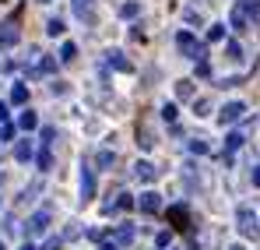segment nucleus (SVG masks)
Wrapping results in <instances>:
<instances>
[{
  "label": "nucleus",
  "mask_w": 260,
  "mask_h": 250,
  "mask_svg": "<svg viewBox=\"0 0 260 250\" xmlns=\"http://www.w3.org/2000/svg\"><path fill=\"white\" fill-rule=\"evenodd\" d=\"M88 11H91V0H74V14L78 18H88Z\"/></svg>",
  "instance_id": "26"
},
{
  "label": "nucleus",
  "mask_w": 260,
  "mask_h": 250,
  "mask_svg": "<svg viewBox=\"0 0 260 250\" xmlns=\"http://www.w3.org/2000/svg\"><path fill=\"white\" fill-rule=\"evenodd\" d=\"M176 46H179V53L190 57V60H208V46L197 42V39H193V32H186V29L176 36Z\"/></svg>",
  "instance_id": "1"
},
{
  "label": "nucleus",
  "mask_w": 260,
  "mask_h": 250,
  "mask_svg": "<svg viewBox=\"0 0 260 250\" xmlns=\"http://www.w3.org/2000/svg\"><path fill=\"white\" fill-rule=\"evenodd\" d=\"M81 198H85V201L95 198V173L88 166H81Z\"/></svg>",
  "instance_id": "8"
},
{
  "label": "nucleus",
  "mask_w": 260,
  "mask_h": 250,
  "mask_svg": "<svg viewBox=\"0 0 260 250\" xmlns=\"http://www.w3.org/2000/svg\"><path fill=\"white\" fill-rule=\"evenodd\" d=\"M243 113H246L243 102H229V106L218 113V120H221V124H236V120H243Z\"/></svg>",
  "instance_id": "7"
},
{
  "label": "nucleus",
  "mask_w": 260,
  "mask_h": 250,
  "mask_svg": "<svg viewBox=\"0 0 260 250\" xmlns=\"http://www.w3.org/2000/svg\"><path fill=\"white\" fill-rule=\"evenodd\" d=\"M190 152H193V155H208L211 148H208V141H201V137H197V141H190Z\"/></svg>",
  "instance_id": "27"
},
{
  "label": "nucleus",
  "mask_w": 260,
  "mask_h": 250,
  "mask_svg": "<svg viewBox=\"0 0 260 250\" xmlns=\"http://www.w3.org/2000/svg\"><path fill=\"white\" fill-rule=\"evenodd\" d=\"M225 39V25H211L208 29V42H221Z\"/></svg>",
  "instance_id": "24"
},
{
  "label": "nucleus",
  "mask_w": 260,
  "mask_h": 250,
  "mask_svg": "<svg viewBox=\"0 0 260 250\" xmlns=\"http://www.w3.org/2000/svg\"><path fill=\"white\" fill-rule=\"evenodd\" d=\"M134 205H137V201H134L130 194H120L116 201H109V205H106V211H109V215H113V211H130Z\"/></svg>",
  "instance_id": "14"
},
{
  "label": "nucleus",
  "mask_w": 260,
  "mask_h": 250,
  "mask_svg": "<svg viewBox=\"0 0 260 250\" xmlns=\"http://www.w3.org/2000/svg\"><path fill=\"white\" fill-rule=\"evenodd\" d=\"M39 4H49V0H39Z\"/></svg>",
  "instance_id": "40"
},
{
  "label": "nucleus",
  "mask_w": 260,
  "mask_h": 250,
  "mask_svg": "<svg viewBox=\"0 0 260 250\" xmlns=\"http://www.w3.org/2000/svg\"><path fill=\"white\" fill-rule=\"evenodd\" d=\"M14 137V124L7 120V124H0V141H11Z\"/></svg>",
  "instance_id": "28"
},
{
  "label": "nucleus",
  "mask_w": 260,
  "mask_h": 250,
  "mask_svg": "<svg viewBox=\"0 0 260 250\" xmlns=\"http://www.w3.org/2000/svg\"><path fill=\"white\" fill-rule=\"evenodd\" d=\"M36 166L43 169V173H49V169H53V145H43V148L36 152Z\"/></svg>",
  "instance_id": "12"
},
{
  "label": "nucleus",
  "mask_w": 260,
  "mask_h": 250,
  "mask_svg": "<svg viewBox=\"0 0 260 250\" xmlns=\"http://www.w3.org/2000/svg\"><path fill=\"white\" fill-rule=\"evenodd\" d=\"M236 226H239V233H243L246 240H257V236H260V222H257V211L250 208V205H243V208L236 211Z\"/></svg>",
  "instance_id": "2"
},
{
  "label": "nucleus",
  "mask_w": 260,
  "mask_h": 250,
  "mask_svg": "<svg viewBox=\"0 0 260 250\" xmlns=\"http://www.w3.org/2000/svg\"><path fill=\"white\" fill-rule=\"evenodd\" d=\"M46 229H49V211H36V215H32V218H28V226H25V236H28V240H32V236H43Z\"/></svg>",
  "instance_id": "3"
},
{
  "label": "nucleus",
  "mask_w": 260,
  "mask_h": 250,
  "mask_svg": "<svg viewBox=\"0 0 260 250\" xmlns=\"http://www.w3.org/2000/svg\"><path fill=\"white\" fill-rule=\"evenodd\" d=\"M74 57H78V46H74V42H63V49H60V60H63V64H71Z\"/></svg>",
  "instance_id": "23"
},
{
  "label": "nucleus",
  "mask_w": 260,
  "mask_h": 250,
  "mask_svg": "<svg viewBox=\"0 0 260 250\" xmlns=\"http://www.w3.org/2000/svg\"><path fill=\"white\" fill-rule=\"evenodd\" d=\"M18 127H21V130H36V127H39V117H36L32 109H25V113L18 117Z\"/></svg>",
  "instance_id": "16"
},
{
  "label": "nucleus",
  "mask_w": 260,
  "mask_h": 250,
  "mask_svg": "<svg viewBox=\"0 0 260 250\" xmlns=\"http://www.w3.org/2000/svg\"><path fill=\"white\" fill-rule=\"evenodd\" d=\"M106 64H109V67H116V71H130V64L123 60V53H120V49H109V53H106Z\"/></svg>",
  "instance_id": "15"
},
{
  "label": "nucleus",
  "mask_w": 260,
  "mask_h": 250,
  "mask_svg": "<svg viewBox=\"0 0 260 250\" xmlns=\"http://www.w3.org/2000/svg\"><path fill=\"white\" fill-rule=\"evenodd\" d=\"M225 49H229V57H232V60H239V57H243V49H239V42H236V39L229 42V46H225Z\"/></svg>",
  "instance_id": "32"
},
{
  "label": "nucleus",
  "mask_w": 260,
  "mask_h": 250,
  "mask_svg": "<svg viewBox=\"0 0 260 250\" xmlns=\"http://www.w3.org/2000/svg\"><path fill=\"white\" fill-rule=\"evenodd\" d=\"M53 137H56V127H43V141L39 145H53Z\"/></svg>",
  "instance_id": "30"
},
{
  "label": "nucleus",
  "mask_w": 260,
  "mask_h": 250,
  "mask_svg": "<svg viewBox=\"0 0 260 250\" xmlns=\"http://www.w3.org/2000/svg\"><path fill=\"white\" fill-rule=\"evenodd\" d=\"M21 250H36V247H32V240H25V243H21Z\"/></svg>",
  "instance_id": "38"
},
{
  "label": "nucleus",
  "mask_w": 260,
  "mask_h": 250,
  "mask_svg": "<svg viewBox=\"0 0 260 250\" xmlns=\"http://www.w3.org/2000/svg\"><path fill=\"white\" fill-rule=\"evenodd\" d=\"M169 222H173L176 229H190V211L183 208V205H176V208H169Z\"/></svg>",
  "instance_id": "10"
},
{
  "label": "nucleus",
  "mask_w": 260,
  "mask_h": 250,
  "mask_svg": "<svg viewBox=\"0 0 260 250\" xmlns=\"http://www.w3.org/2000/svg\"><path fill=\"white\" fill-rule=\"evenodd\" d=\"M11 102H14V106H25V102H28V88H25V85H14V88H11Z\"/></svg>",
  "instance_id": "18"
},
{
  "label": "nucleus",
  "mask_w": 260,
  "mask_h": 250,
  "mask_svg": "<svg viewBox=\"0 0 260 250\" xmlns=\"http://www.w3.org/2000/svg\"><path fill=\"white\" fill-rule=\"evenodd\" d=\"M95 162H99V169H109L113 162H116V152H109V148H102V152L95 155Z\"/></svg>",
  "instance_id": "19"
},
{
  "label": "nucleus",
  "mask_w": 260,
  "mask_h": 250,
  "mask_svg": "<svg viewBox=\"0 0 260 250\" xmlns=\"http://www.w3.org/2000/svg\"><path fill=\"white\" fill-rule=\"evenodd\" d=\"M137 14H141V4H137V0H127V4H123V7H120V18H137Z\"/></svg>",
  "instance_id": "20"
},
{
  "label": "nucleus",
  "mask_w": 260,
  "mask_h": 250,
  "mask_svg": "<svg viewBox=\"0 0 260 250\" xmlns=\"http://www.w3.org/2000/svg\"><path fill=\"white\" fill-rule=\"evenodd\" d=\"M169 240H173V236H169V233H166V229H162V233H158V236H155V243H158V247H169Z\"/></svg>",
  "instance_id": "34"
},
{
  "label": "nucleus",
  "mask_w": 260,
  "mask_h": 250,
  "mask_svg": "<svg viewBox=\"0 0 260 250\" xmlns=\"http://www.w3.org/2000/svg\"><path fill=\"white\" fill-rule=\"evenodd\" d=\"M134 236H137V226H130V222H123V226H116V233H113V243L123 250L134 243Z\"/></svg>",
  "instance_id": "6"
},
{
  "label": "nucleus",
  "mask_w": 260,
  "mask_h": 250,
  "mask_svg": "<svg viewBox=\"0 0 260 250\" xmlns=\"http://www.w3.org/2000/svg\"><path fill=\"white\" fill-rule=\"evenodd\" d=\"M162 120L173 124V120H176V106H162Z\"/></svg>",
  "instance_id": "33"
},
{
  "label": "nucleus",
  "mask_w": 260,
  "mask_h": 250,
  "mask_svg": "<svg viewBox=\"0 0 260 250\" xmlns=\"http://www.w3.org/2000/svg\"><path fill=\"white\" fill-rule=\"evenodd\" d=\"M229 250H243V247H239V243H236V247H229Z\"/></svg>",
  "instance_id": "39"
},
{
  "label": "nucleus",
  "mask_w": 260,
  "mask_h": 250,
  "mask_svg": "<svg viewBox=\"0 0 260 250\" xmlns=\"http://www.w3.org/2000/svg\"><path fill=\"white\" fill-rule=\"evenodd\" d=\"M197 74H201V78H211V64H208V60H197Z\"/></svg>",
  "instance_id": "31"
},
{
  "label": "nucleus",
  "mask_w": 260,
  "mask_h": 250,
  "mask_svg": "<svg viewBox=\"0 0 260 250\" xmlns=\"http://www.w3.org/2000/svg\"><path fill=\"white\" fill-rule=\"evenodd\" d=\"M0 250H4V243H0Z\"/></svg>",
  "instance_id": "41"
},
{
  "label": "nucleus",
  "mask_w": 260,
  "mask_h": 250,
  "mask_svg": "<svg viewBox=\"0 0 260 250\" xmlns=\"http://www.w3.org/2000/svg\"><path fill=\"white\" fill-rule=\"evenodd\" d=\"M137 208L144 211V215H155V211H162V198H158L155 190H144V194L137 198Z\"/></svg>",
  "instance_id": "5"
},
{
  "label": "nucleus",
  "mask_w": 260,
  "mask_h": 250,
  "mask_svg": "<svg viewBox=\"0 0 260 250\" xmlns=\"http://www.w3.org/2000/svg\"><path fill=\"white\" fill-rule=\"evenodd\" d=\"M53 71H56V60H53V57H43V60H39V67H36L32 74H53Z\"/></svg>",
  "instance_id": "22"
},
{
  "label": "nucleus",
  "mask_w": 260,
  "mask_h": 250,
  "mask_svg": "<svg viewBox=\"0 0 260 250\" xmlns=\"http://www.w3.org/2000/svg\"><path fill=\"white\" fill-rule=\"evenodd\" d=\"M11 120V109H7V102H0V124H7Z\"/></svg>",
  "instance_id": "35"
},
{
  "label": "nucleus",
  "mask_w": 260,
  "mask_h": 250,
  "mask_svg": "<svg viewBox=\"0 0 260 250\" xmlns=\"http://www.w3.org/2000/svg\"><path fill=\"white\" fill-rule=\"evenodd\" d=\"M243 11L250 21H260V0H243Z\"/></svg>",
  "instance_id": "21"
},
{
  "label": "nucleus",
  "mask_w": 260,
  "mask_h": 250,
  "mask_svg": "<svg viewBox=\"0 0 260 250\" xmlns=\"http://www.w3.org/2000/svg\"><path fill=\"white\" fill-rule=\"evenodd\" d=\"M134 176H137V180H144V183H151V180L158 176V169L151 166L148 159H141V162H134Z\"/></svg>",
  "instance_id": "9"
},
{
  "label": "nucleus",
  "mask_w": 260,
  "mask_h": 250,
  "mask_svg": "<svg viewBox=\"0 0 260 250\" xmlns=\"http://www.w3.org/2000/svg\"><path fill=\"white\" fill-rule=\"evenodd\" d=\"M229 25H232L236 32H243V29L250 25V18H246V11H243V4H236V7H232V18H229Z\"/></svg>",
  "instance_id": "13"
},
{
  "label": "nucleus",
  "mask_w": 260,
  "mask_h": 250,
  "mask_svg": "<svg viewBox=\"0 0 260 250\" xmlns=\"http://www.w3.org/2000/svg\"><path fill=\"white\" fill-rule=\"evenodd\" d=\"M176 95H179V99H190V95H193V81H179L176 85Z\"/></svg>",
  "instance_id": "25"
},
{
  "label": "nucleus",
  "mask_w": 260,
  "mask_h": 250,
  "mask_svg": "<svg viewBox=\"0 0 260 250\" xmlns=\"http://www.w3.org/2000/svg\"><path fill=\"white\" fill-rule=\"evenodd\" d=\"M18 39H21V32H18V14H14L11 21H4V25H0V46L7 49V46H14Z\"/></svg>",
  "instance_id": "4"
},
{
  "label": "nucleus",
  "mask_w": 260,
  "mask_h": 250,
  "mask_svg": "<svg viewBox=\"0 0 260 250\" xmlns=\"http://www.w3.org/2000/svg\"><path fill=\"white\" fill-rule=\"evenodd\" d=\"M63 32H67V25H63L60 18H49V21H46V36L56 39V36H63Z\"/></svg>",
  "instance_id": "17"
},
{
  "label": "nucleus",
  "mask_w": 260,
  "mask_h": 250,
  "mask_svg": "<svg viewBox=\"0 0 260 250\" xmlns=\"http://www.w3.org/2000/svg\"><path fill=\"white\" fill-rule=\"evenodd\" d=\"M253 183H257V187H260V166L253 169Z\"/></svg>",
  "instance_id": "37"
},
{
  "label": "nucleus",
  "mask_w": 260,
  "mask_h": 250,
  "mask_svg": "<svg viewBox=\"0 0 260 250\" xmlns=\"http://www.w3.org/2000/svg\"><path fill=\"white\" fill-rule=\"evenodd\" d=\"M14 159H18V162H32V159H36V145H32V141H18V145H14Z\"/></svg>",
  "instance_id": "11"
},
{
  "label": "nucleus",
  "mask_w": 260,
  "mask_h": 250,
  "mask_svg": "<svg viewBox=\"0 0 260 250\" xmlns=\"http://www.w3.org/2000/svg\"><path fill=\"white\" fill-rule=\"evenodd\" d=\"M99 250H120V247H116L113 240H102V247H99Z\"/></svg>",
  "instance_id": "36"
},
{
  "label": "nucleus",
  "mask_w": 260,
  "mask_h": 250,
  "mask_svg": "<svg viewBox=\"0 0 260 250\" xmlns=\"http://www.w3.org/2000/svg\"><path fill=\"white\" fill-rule=\"evenodd\" d=\"M43 250H63V240H60V236H49L43 243Z\"/></svg>",
  "instance_id": "29"
}]
</instances>
